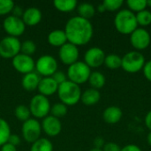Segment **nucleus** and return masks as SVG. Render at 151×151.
I'll return each mask as SVG.
<instances>
[{
  "mask_svg": "<svg viewBox=\"0 0 151 151\" xmlns=\"http://www.w3.org/2000/svg\"><path fill=\"white\" fill-rule=\"evenodd\" d=\"M68 42L78 46L88 44L93 37L94 28L92 23L80 16L69 19L65 27Z\"/></svg>",
  "mask_w": 151,
  "mask_h": 151,
  "instance_id": "nucleus-1",
  "label": "nucleus"
},
{
  "mask_svg": "<svg viewBox=\"0 0 151 151\" xmlns=\"http://www.w3.org/2000/svg\"><path fill=\"white\" fill-rule=\"evenodd\" d=\"M114 26L120 34L131 35L138 27L135 13L129 9L119 11L114 18Z\"/></svg>",
  "mask_w": 151,
  "mask_h": 151,
  "instance_id": "nucleus-2",
  "label": "nucleus"
},
{
  "mask_svg": "<svg viewBox=\"0 0 151 151\" xmlns=\"http://www.w3.org/2000/svg\"><path fill=\"white\" fill-rule=\"evenodd\" d=\"M57 93L60 103L64 104L66 106L75 105L81 101V89L80 86L68 80L64 83L58 85Z\"/></svg>",
  "mask_w": 151,
  "mask_h": 151,
  "instance_id": "nucleus-3",
  "label": "nucleus"
},
{
  "mask_svg": "<svg viewBox=\"0 0 151 151\" xmlns=\"http://www.w3.org/2000/svg\"><path fill=\"white\" fill-rule=\"evenodd\" d=\"M91 74V68H89L84 61H77L74 64L68 66L67 69V80L81 85L87 82Z\"/></svg>",
  "mask_w": 151,
  "mask_h": 151,
  "instance_id": "nucleus-4",
  "label": "nucleus"
},
{
  "mask_svg": "<svg viewBox=\"0 0 151 151\" xmlns=\"http://www.w3.org/2000/svg\"><path fill=\"white\" fill-rule=\"evenodd\" d=\"M146 63L144 56L137 50L127 52L122 58L121 67L129 73H136L143 69Z\"/></svg>",
  "mask_w": 151,
  "mask_h": 151,
  "instance_id": "nucleus-5",
  "label": "nucleus"
},
{
  "mask_svg": "<svg viewBox=\"0 0 151 151\" xmlns=\"http://www.w3.org/2000/svg\"><path fill=\"white\" fill-rule=\"evenodd\" d=\"M30 113L32 116L37 119H44L45 117L49 116V113L50 112V103L48 97L37 94L34 96L30 101L29 106Z\"/></svg>",
  "mask_w": 151,
  "mask_h": 151,
  "instance_id": "nucleus-6",
  "label": "nucleus"
},
{
  "mask_svg": "<svg viewBox=\"0 0 151 151\" xmlns=\"http://www.w3.org/2000/svg\"><path fill=\"white\" fill-rule=\"evenodd\" d=\"M21 42L19 38L6 36L0 41V57L5 59H12L20 53Z\"/></svg>",
  "mask_w": 151,
  "mask_h": 151,
  "instance_id": "nucleus-7",
  "label": "nucleus"
},
{
  "mask_svg": "<svg viewBox=\"0 0 151 151\" xmlns=\"http://www.w3.org/2000/svg\"><path fill=\"white\" fill-rule=\"evenodd\" d=\"M35 70L40 76L51 77L58 71L57 59L51 55L41 56L35 62Z\"/></svg>",
  "mask_w": 151,
  "mask_h": 151,
  "instance_id": "nucleus-8",
  "label": "nucleus"
},
{
  "mask_svg": "<svg viewBox=\"0 0 151 151\" xmlns=\"http://www.w3.org/2000/svg\"><path fill=\"white\" fill-rule=\"evenodd\" d=\"M41 123L35 119H29L25 121L21 127L22 137L27 143H34L39 138L42 134Z\"/></svg>",
  "mask_w": 151,
  "mask_h": 151,
  "instance_id": "nucleus-9",
  "label": "nucleus"
},
{
  "mask_svg": "<svg viewBox=\"0 0 151 151\" xmlns=\"http://www.w3.org/2000/svg\"><path fill=\"white\" fill-rule=\"evenodd\" d=\"M3 27L5 33L9 35V36L18 38L19 36L24 34L26 25L21 18H18L13 15H9L4 20Z\"/></svg>",
  "mask_w": 151,
  "mask_h": 151,
  "instance_id": "nucleus-10",
  "label": "nucleus"
},
{
  "mask_svg": "<svg viewBox=\"0 0 151 151\" xmlns=\"http://www.w3.org/2000/svg\"><path fill=\"white\" fill-rule=\"evenodd\" d=\"M151 42L150 34L148 30L142 27H137L130 35V42L131 45L137 50H143L147 49Z\"/></svg>",
  "mask_w": 151,
  "mask_h": 151,
  "instance_id": "nucleus-11",
  "label": "nucleus"
},
{
  "mask_svg": "<svg viewBox=\"0 0 151 151\" xmlns=\"http://www.w3.org/2000/svg\"><path fill=\"white\" fill-rule=\"evenodd\" d=\"M12 66L14 69L22 74H27L34 72L35 68V62L32 57L19 53L12 59Z\"/></svg>",
  "mask_w": 151,
  "mask_h": 151,
  "instance_id": "nucleus-12",
  "label": "nucleus"
},
{
  "mask_svg": "<svg viewBox=\"0 0 151 151\" xmlns=\"http://www.w3.org/2000/svg\"><path fill=\"white\" fill-rule=\"evenodd\" d=\"M80 56L79 49L76 45L70 42H66L65 45L59 48L58 57L60 61L65 65H71L78 61Z\"/></svg>",
  "mask_w": 151,
  "mask_h": 151,
  "instance_id": "nucleus-13",
  "label": "nucleus"
},
{
  "mask_svg": "<svg viewBox=\"0 0 151 151\" xmlns=\"http://www.w3.org/2000/svg\"><path fill=\"white\" fill-rule=\"evenodd\" d=\"M104 51L99 47H92L88 49L84 55V63L89 68H97L104 64Z\"/></svg>",
  "mask_w": 151,
  "mask_h": 151,
  "instance_id": "nucleus-14",
  "label": "nucleus"
},
{
  "mask_svg": "<svg viewBox=\"0 0 151 151\" xmlns=\"http://www.w3.org/2000/svg\"><path fill=\"white\" fill-rule=\"evenodd\" d=\"M41 126L42 130L44 132V134L50 137H55L58 135L62 130V124L59 119L51 115H49L42 119Z\"/></svg>",
  "mask_w": 151,
  "mask_h": 151,
  "instance_id": "nucleus-15",
  "label": "nucleus"
},
{
  "mask_svg": "<svg viewBox=\"0 0 151 151\" xmlns=\"http://www.w3.org/2000/svg\"><path fill=\"white\" fill-rule=\"evenodd\" d=\"M58 84L51 77H43L39 82L37 90L39 91L40 95L47 97L56 94L58 92Z\"/></svg>",
  "mask_w": 151,
  "mask_h": 151,
  "instance_id": "nucleus-16",
  "label": "nucleus"
},
{
  "mask_svg": "<svg viewBox=\"0 0 151 151\" xmlns=\"http://www.w3.org/2000/svg\"><path fill=\"white\" fill-rule=\"evenodd\" d=\"M42 12L36 7H29L26 9L22 15V20L26 26H36L42 20Z\"/></svg>",
  "mask_w": 151,
  "mask_h": 151,
  "instance_id": "nucleus-17",
  "label": "nucleus"
},
{
  "mask_svg": "<svg viewBox=\"0 0 151 151\" xmlns=\"http://www.w3.org/2000/svg\"><path fill=\"white\" fill-rule=\"evenodd\" d=\"M41 79H42L41 76L35 72H32L27 74H25L21 80L22 88L28 92L35 91V89H37Z\"/></svg>",
  "mask_w": 151,
  "mask_h": 151,
  "instance_id": "nucleus-18",
  "label": "nucleus"
},
{
  "mask_svg": "<svg viewBox=\"0 0 151 151\" xmlns=\"http://www.w3.org/2000/svg\"><path fill=\"white\" fill-rule=\"evenodd\" d=\"M123 113L119 107L118 106H109L103 112V119L108 124H116L122 119Z\"/></svg>",
  "mask_w": 151,
  "mask_h": 151,
  "instance_id": "nucleus-19",
  "label": "nucleus"
},
{
  "mask_svg": "<svg viewBox=\"0 0 151 151\" xmlns=\"http://www.w3.org/2000/svg\"><path fill=\"white\" fill-rule=\"evenodd\" d=\"M47 40H48V42L51 46L59 47V48L65 45L66 42H68L65 32V30H62V29H56V30L51 31L48 35Z\"/></svg>",
  "mask_w": 151,
  "mask_h": 151,
  "instance_id": "nucleus-20",
  "label": "nucleus"
},
{
  "mask_svg": "<svg viewBox=\"0 0 151 151\" xmlns=\"http://www.w3.org/2000/svg\"><path fill=\"white\" fill-rule=\"evenodd\" d=\"M101 98V94L97 89L95 88H88L86 89L83 93H81V101L83 104L87 106H92L96 104Z\"/></svg>",
  "mask_w": 151,
  "mask_h": 151,
  "instance_id": "nucleus-21",
  "label": "nucleus"
},
{
  "mask_svg": "<svg viewBox=\"0 0 151 151\" xmlns=\"http://www.w3.org/2000/svg\"><path fill=\"white\" fill-rule=\"evenodd\" d=\"M53 5L61 12H70L77 8L78 3L76 0H55Z\"/></svg>",
  "mask_w": 151,
  "mask_h": 151,
  "instance_id": "nucleus-22",
  "label": "nucleus"
},
{
  "mask_svg": "<svg viewBox=\"0 0 151 151\" xmlns=\"http://www.w3.org/2000/svg\"><path fill=\"white\" fill-rule=\"evenodd\" d=\"M78 16L88 19L95 16L96 14V7L90 3H81L77 6Z\"/></svg>",
  "mask_w": 151,
  "mask_h": 151,
  "instance_id": "nucleus-23",
  "label": "nucleus"
},
{
  "mask_svg": "<svg viewBox=\"0 0 151 151\" xmlns=\"http://www.w3.org/2000/svg\"><path fill=\"white\" fill-rule=\"evenodd\" d=\"M88 81L89 82V85L91 86L92 88L98 90L105 85L106 79L102 73L96 71V72H91V74Z\"/></svg>",
  "mask_w": 151,
  "mask_h": 151,
  "instance_id": "nucleus-24",
  "label": "nucleus"
},
{
  "mask_svg": "<svg viewBox=\"0 0 151 151\" xmlns=\"http://www.w3.org/2000/svg\"><path fill=\"white\" fill-rule=\"evenodd\" d=\"M30 151H53V145L47 138H39L32 143Z\"/></svg>",
  "mask_w": 151,
  "mask_h": 151,
  "instance_id": "nucleus-25",
  "label": "nucleus"
},
{
  "mask_svg": "<svg viewBox=\"0 0 151 151\" xmlns=\"http://www.w3.org/2000/svg\"><path fill=\"white\" fill-rule=\"evenodd\" d=\"M11 134V128L7 121L0 118V147L8 142Z\"/></svg>",
  "mask_w": 151,
  "mask_h": 151,
  "instance_id": "nucleus-26",
  "label": "nucleus"
},
{
  "mask_svg": "<svg viewBox=\"0 0 151 151\" xmlns=\"http://www.w3.org/2000/svg\"><path fill=\"white\" fill-rule=\"evenodd\" d=\"M122 64V58L117 54H109L106 55L104 59L105 66L109 69H118L121 67Z\"/></svg>",
  "mask_w": 151,
  "mask_h": 151,
  "instance_id": "nucleus-27",
  "label": "nucleus"
},
{
  "mask_svg": "<svg viewBox=\"0 0 151 151\" xmlns=\"http://www.w3.org/2000/svg\"><path fill=\"white\" fill-rule=\"evenodd\" d=\"M14 115L18 120L24 123L25 121H27L30 119L31 113H30L29 108L27 105L19 104V105L16 106V108L14 109Z\"/></svg>",
  "mask_w": 151,
  "mask_h": 151,
  "instance_id": "nucleus-28",
  "label": "nucleus"
},
{
  "mask_svg": "<svg viewBox=\"0 0 151 151\" xmlns=\"http://www.w3.org/2000/svg\"><path fill=\"white\" fill-rule=\"evenodd\" d=\"M135 17L138 25L142 27H147L151 24V12L147 9L135 13Z\"/></svg>",
  "mask_w": 151,
  "mask_h": 151,
  "instance_id": "nucleus-29",
  "label": "nucleus"
},
{
  "mask_svg": "<svg viewBox=\"0 0 151 151\" xmlns=\"http://www.w3.org/2000/svg\"><path fill=\"white\" fill-rule=\"evenodd\" d=\"M67 111H68V109L66 105H65L62 103H57L51 106L50 113L51 116L60 119L62 117H65L67 114Z\"/></svg>",
  "mask_w": 151,
  "mask_h": 151,
  "instance_id": "nucleus-30",
  "label": "nucleus"
},
{
  "mask_svg": "<svg viewBox=\"0 0 151 151\" xmlns=\"http://www.w3.org/2000/svg\"><path fill=\"white\" fill-rule=\"evenodd\" d=\"M127 7L130 11L139 12L145 10L147 6V0H128L127 2Z\"/></svg>",
  "mask_w": 151,
  "mask_h": 151,
  "instance_id": "nucleus-31",
  "label": "nucleus"
},
{
  "mask_svg": "<svg viewBox=\"0 0 151 151\" xmlns=\"http://www.w3.org/2000/svg\"><path fill=\"white\" fill-rule=\"evenodd\" d=\"M35 50H36V45L32 40H26L23 42H21L20 53L31 57L35 52Z\"/></svg>",
  "mask_w": 151,
  "mask_h": 151,
  "instance_id": "nucleus-32",
  "label": "nucleus"
},
{
  "mask_svg": "<svg viewBox=\"0 0 151 151\" xmlns=\"http://www.w3.org/2000/svg\"><path fill=\"white\" fill-rule=\"evenodd\" d=\"M102 4H104L106 11L115 12L121 8V6L123 5V1L122 0H104Z\"/></svg>",
  "mask_w": 151,
  "mask_h": 151,
  "instance_id": "nucleus-33",
  "label": "nucleus"
},
{
  "mask_svg": "<svg viewBox=\"0 0 151 151\" xmlns=\"http://www.w3.org/2000/svg\"><path fill=\"white\" fill-rule=\"evenodd\" d=\"M15 4L12 0H0V16L12 13Z\"/></svg>",
  "mask_w": 151,
  "mask_h": 151,
  "instance_id": "nucleus-34",
  "label": "nucleus"
},
{
  "mask_svg": "<svg viewBox=\"0 0 151 151\" xmlns=\"http://www.w3.org/2000/svg\"><path fill=\"white\" fill-rule=\"evenodd\" d=\"M51 78H52L58 85H60V84H62V83H64L65 81H67V75H66L64 72H62V71H57V72L51 76Z\"/></svg>",
  "mask_w": 151,
  "mask_h": 151,
  "instance_id": "nucleus-35",
  "label": "nucleus"
},
{
  "mask_svg": "<svg viewBox=\"0 0 151 151\" xmlns=\"http://www.w3.org/2000/svg\"><path fill=\"white\" fill-rule=\"evenodd\" d=\"M102 150H103V151H120L121 148L119 147V144L110 142L105 143Z\"/></svg>",
  "mask_w": 151,
  "mask_h": 151,
  "instance_id": "nucleus-36",
  "label": "nucleus"
},
{
  "mask_svg": "<svg viewBox=\"0 0 151 151\" xmlns=\"http://www.w3.org/2000/svg\"><path fill=\"white\" fill-rule=\"evenodd\" d=\"M142 71H143V74H144L145 78L148 81H151V59L145 63Z\"/></svg>",
  "mask_w": 151,
  "mask_h": 151,
  "instance_id": "nucleus-37",
  "label": "nucleus"
},
{
  "mask_svg": "<svg viewBox=\"0 0 151 151\" xmlns=\"http://www.w3.org/2000/svg\"><path fill=\"white\" fill-rule=\"evenodd\" d=\"M7 143H10L13 146H18L19 145L20 143V137L18 135V134H11L9 139H8V142Z\"/></svg>",
  "mask_w": 151,
  "mask_h": 151,
  "instance_id": "nucleus-38",
  "label": "nucleus"
},
{
  "mask_svg": "<svg viewBox=\"0 0 151 151\" xmlns=\"http://www.w3.org/2000/svg\"><path fill=\"white\" fill-rule=\"evenodd\" d=\"M23 12L24 11L21 9V7L18 6V5H14L13 9H12V15L15 16V17H18V18H22V15H23Z\"/></svg>",
  "mask_w": 151,
  "mask_h": 151,
  "instance_id": "nucleus-39",
  "label": "nucleus"
},
{
  "mask_svg": "<svg viewBox=\"0 0 151 151\" xmlns=\"http://www.w3.org/2000/svg\"><path fill=\"white\" fill-rule=\"evenodd\" d=\"M120 151H142L141 148L135 144H128L126 145L125 147L121 148Z\"/></svg>",
  "mask_w": 151,
  "mask_h": 151,
  "instance_id": "nucleus-40",
  "label": "nucleus"
},
{
  "mask_svg": "<svg viewBox=\"0 0 151 151\" xmlns=\"http://www.w3.org/2000/svg\"><path fill=\"white\" fill-rule=\"evenodd\" d=\"M104 140L102 137H96L94 141V145L96 149H103L104 146Z\"/></svg>",
  "mask_w": 151,
  "mask_h": 151,
  "instance_id": "nucleus-41",
  "label": "nucleus"
},
{
  "mask_svg": "<svg viewBox=\"0 0 151 151\" xmlns=\"http://www.w3.org/2000/svg\"><path fill=\"white\" fill-rule=\"evenodd\" d=\"M0 151H17V149L15 146L10 144V143H5L3 145L0 149Z\"/></svg>",
  "mask_w": 151,
  "mask_h": 151,
  "instance_id": "nucleus-42",
  "label": "nucleus"
},
{
  "mask_svg": "<svg viewBox=\"0 0 151 151\" xmlns=\"http://www.w3.org/2000/svg\"><path fill=\"white\" fill-rule=\"evenodd\" d=\"M145 125L150 129V131H151V111H150L146 114V117H145Z\"/></svg>",
  "mask_w": 151,
  "mask_h": 151,
  "instance_id": "nucleus-43",
  "label": "nucleus"
},
{
  "mask_svg": "<svg viewBox=\"0 0 151 151\" xmlns=\"http://www.w3.org/2000/svg\"><path fill=\"white\" fill-rule=\"evenodd\" d=\"M96 10H97L99 12H105V11H106L103 4H98V5H97V7H96Z\"/></svg>",
  "mask_w": 151,
  "mask_h": 151,
  "instance_id": "nucleus-44",
  "label": "nucleus"
},
{
  "mask_svg": "<svg viewBox=\"0 0 151 151\" xmlns=\"http://www.w3.org/2000/svg\"><path fill=\"white\" fill-rule=\"evenodd\" d=\"M147 141H148V143H149V145L151 147V131L149 133V134H148V137H147Z\"/></svg>",
  "mask_w": 151,
  "mask_h": 151,
  "instance_id": "nucleus-45",
  "label": "nucleus"
},
{
  "mask_svg": "<svg viewBox=\"0 0 151 151\" xmlns=\"http://www.w3.org/2000/svg\"><path fill=\"white\" fill-rule=\"evenodd\" d=\"M147 6L151 7V0H147Z\"/></svg>",
  "mask_w": 151,
  "mask_h": 151,
  "instance_id": "nucleus-46",
  "label": "nucleus"
},
{
  "mask_svg": "<svg viewBox=\"0 0 151 151\" xmlns=\"http://www.w3.org/2000/svg\"><path fill=\"white\" fill-rule=\"evenodd\" d=\"M89 151H103V150H101V149H96V148H94V149L90 150Z\"/></svg>",
  "mask_w": 151,
  "mask_h": 151,
  "instance_id": "nucleus-47",
  "label": "nucleus"
}]
</instances>
